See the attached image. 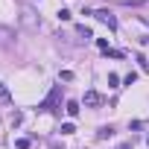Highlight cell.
<instances>
[{"label":"cell","instance_id":"cell-4","mask_svg":"<svg viewBox=\"0 0 149 149\" xmlns=\"http://www.w3.org/2000/svg\"><path fill=\"white\" fill-rule=\"evenodd\" d=\"M64 111H67L70 117H76V114H79V102H76V100H70V102L64 105Z\"/></svg>","mask_w":149,"mask_h":149},{"label":"cell","instance_id":"cell-13","mask_svg":"<svg viewBox=\"0 0 149 149\" xmlns=\"http://www.w3.org/2000/svg\"><path fill=\"white\" fill-rule=\"evenodd\" d=\"M0 97H3V100H6V97H9V91H6V88H3V82H0Z\"/></svg>","mask_w":149,"mask_h":149},{"label":"cell","instance_id":"cell-10","mask_svg":"<svg viewBox=\"0 0 149 149\" xmlns=\"http://www.w3.org/2000/svg\"><path fill=\"white\" fill-rule=\"evenodd\" d=\"M123 82H126V85H134V82H137V73H134V70H132V73H129V76H126V79H123Z\"/></svg>","mask_w":149,"mask_h":149},{"label":"cell","instance_id":"cell-3","mask_svg":"<svg viewBox=\"0 0 149 149\" xmlns=\"http://www.w3.org/2000/svg\"><path fill=\"white\" fill-rule=\"evenodd\" d=\"M85 105H88V108H97V105H100V94H97V91H85Z\"/></svg>","mask_w":149,"mask_h":149},{"label":"cell","instance_id":"cell-6","mask_svg":"<svg viewBox=\"0 0 149 149\" xmlns=\"http://www.w3.org/2000/svg\"><path fill=\"white\" fill-rule=\"evenodd\" d=\"M108 88H120V76L117 73H108Z\"/></svg>","mask_w":149,"mask_h":149},{"label":"cell","instance_id":"cell-11","mask_svg":"<svg viewBox=\"0 0 149 149\" xmlns=\"http://www.w3.org/2000/svg\"><path fill=\"white\" fill-rule=\"evenodd\" d=\"M58 21H70V12L67 9H58Z\"/></svg>","mask_w":149,"mask_h":149},{"label":"cell","instance_id":"cell-12","mask_svg":"<svg viewBox=\"0 0 149 149\" xmlns=\"http://www.w3.org/2000/svg\"><path fill=\"white\" fill-rule=\"evenodd\" d=\"M76 32H79V35H85V38H91V29H88V26H76Z\"/></svg>","mask_w":149,"mask_h":149},{"label":"cell","instance_id":"cell-7","mask_svg":"<svg viewBox=\"0 0 149 149\" xmlns=\"http://www.w3.org/2000/svg\"><path fill=\"white\" fill-rule=\"evenodd\" d=\"M24 24H26V26H35V18H32L29 9H24Z\"/></svg>","mask_w":149,"mask_h":149},{"label":"cell","instance_id":"cell-5","mask_svg":"<svg viewBox=\"0 0 149 149\" xmlns=\"http://www.w3.org/2000/svg\"><path fill=\"white\" fill-rule=\"evenodd\" d=\"M111 134H114V129H111V126H102V129L97 132V137H100V140H105V137H111Z\"/></svg>","mask_w":149,"mask_h":149},{"label":"cell","instance_id":"cell-14","mask_svg":"<svg viewBox=\"0 0 149 149\" xmlns=\"http://www.w3.org/2000/svg\"><path fill=\"white\" fill-rule=\"evenodd\" d=\"M117 149H132V143H129V140H123V143H120Z\"/></svg>","mask_w":149,"mask_h":149},{"label":"cell","instance_id":"cell-2","mask_svg":"<svg viewBox=\"0 0 149 149\" xmlns=\"http://www.w3.org/2000/svg\"><path fill=\"white\" fill-rule=\"evenodd\" d=\"M94 15H97V21H102L108 29H117V18H114L108 9H100V12H94Z\"/></svg>","mask_w":149,"mask_h":149},{"label":"cell","instance_id":"cell-9","mask_svg":"<svg viewBox=\"0 0 149 149\" xmlns=\"http://www.w3.org/2000/svg\"><path fill=\"white\" fill-rule=\"evenodd\" d=\"M15 146H18V149H29V137H18Z\"/></svg>","mask_w":149,"mask_h":149},{"label":"cell","instance_id":"cell-8","mask_svg":"<svg viewBox=\"0 0 149 149\" xmlns=\"http://www.w3.org/2000/svg\"><path fill=\"white\" fill-rule=\"evenodd\" d=\"M73 132H76L73 123H61V134H73Z\"/></svg>","mask_w":149,"mask_h":149},{"label":"cell","instance_id":"cell-1","mask_svg":"<svg viewBox=\"0 0 149 149\" xmlns=\"http://www.w3.org/2000/svg\"><path fill=\"white\" fill-rule=\"evenodd\" d=\"M58 94H61V88H53V91L47 94V100H44V102L38 105V111H53V105L58 102Z\"/></svg>","mask_w":149,"mask_h":149},{"label":"cell","instance_id":"cell-15","mask_svg":"<svg viewBox=\"0 0 149 149\" xmlns=\"http://www.w3.org/2000/svg\"><path fill=\"white\" fill-rule=\"evenodd\" d=\"M146 143H149V140H146Z\"/></svg>","mask_w":149,"mask_h":149}]
</instances>
